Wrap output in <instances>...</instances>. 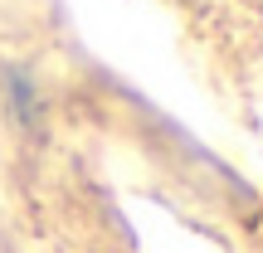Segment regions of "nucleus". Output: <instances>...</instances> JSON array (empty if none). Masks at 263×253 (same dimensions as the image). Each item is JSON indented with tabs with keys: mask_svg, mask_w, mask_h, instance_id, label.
<instances>
[{
	"mask_svg": "<svg viewBox=\"0 0 263 253\" xmlns=\"http://www.w3.org/2000/svg\"><path fill=\"white\" fill-rule=\"evenodd\" d=\"M10 103L20 107V117H25V122H34V88H29L20 73H10Z\"/></svg>",
	"mask_w": 263,
	"mask_h": 253,
	"instance_id": "1",
	"label": "nucleus"
}]
</instances>
